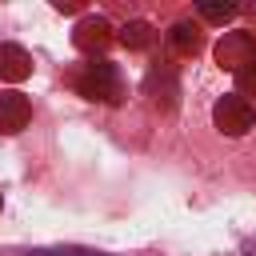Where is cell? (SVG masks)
I'll return each mask as SVG.
<instances>
[{
    "mask_svg": "<svg viewBox=\"0 0 256 256\" xmlns=\"http://www.w3.org/2000/svg\"><path fill=\"white\" fill-rule=\"evenodd\" d=\"M72 84H76V92H80L84 100H108V104L120 100V76H116V68H112L108 60L84 64V68L76 72Z\"/></svg>",
    "mask_w": 256,
    "mask_h": 256,
    "instance_id": "obj_1",
    "label": "cell"
},
{
    "mask_svg": "<svg viewBox=\"0 0 256 256\" xmlns=\"http://www.w3.org/2000/svg\"><path fill=\"white\" fill-rule=\"evenodd\" d=\"M212 124L224 132V136H244L248 128H256V108L252 100H244L240 92H228L212 104Z\"/></svg>",
    "mask_w": 256,
    "mask_h": 256,
    "instance_id": "obj_2",
    "label": "cell"
},
{
    "mask_svg": "<svg viewBox=\"0 0 256 256\" xmlns=\"http://www.w3.org/2000/svg\"><path fill=\"white\" fill-rule=\"evenodd\" d=\"M252 56H256V36H252V32H244V28L224 32V36H220V44H216V64H220V68L240 72Z\"/></svg>",
    "mask_w": 256,
    "mask_h": 256,
    "instance_id": "obj_3",
    "label": "cell"
},
{
    "mask_svg": "<svg viewBox=\"0 0 256 256\" xmlns=\"http://www.w3.org/2000/svg\"><path fill=\"white\" fill-rule=\"evenodd\" d=\"M32 116V104L24 92H0V132H20Z\"/></svg>",
    "mask_w": 256,
    "mask_h": 256,
    "instance_id": "obj_4",
    "label": "cell"
},
{
    "mask_svg": "<svg viewBox=\"0 0 256 256\" xmlns=\"http://www.w3.org/2000/svg\"><path fill=\"white\" fill-rule=\"evenodd\" d=\"M32 76V56L20 44H0V80H24Z\"/></svg>",
    "mask_w": 256,
    "mask_h": 256,
    "instance_id": "obj_5",
    "label": "cell"
},
{
    "mask_svg": "<svg viewBox=\"0 0 256 256\" xmlns=\"http://www.w3.org/2000/svg\"><path fill=\"white\" fill-rule=\"evenodd\" d=\"M168 44H172V52H176V56H192V52L200 48V28H196V24H188V20H180V24H172Z\"/></svg>",
    "mask_w": 256,
    "mask_h": 256,
    "instance_id": "obj_6",
    "label": "cell"
},
{
    "mask_svg": "<svg viewBox=\"0 0 256 256\" xmlns=\"http://www.w3.org/2000/svg\"><path fill=\"white\" fill-rule=\"evenodd\" d=\"M120 44H128V48H148V44H152V24H148V20H128V24L120 28Z\"/></svg>",
    "mask_w": 256,
    "mask_h": 256,
    "instance_id": "obj_7",
    "label": "cell"
},
{
    "mask_svg": "<svg viewBox=\"0 0 256 256\" xmlns=\"http://www.w3.org/2000/svg\"><path fill=\"white\" fill-rule=\"evenodd\" d=\"M196 12L204 20H212V24H224V20L236 16V4H212V0H204V4H196Z\"/></svg>",
    "mask_w": 256,
    "mask_h": 256,
    "instance_id": "obj_8",
    "label": "cell"
},
{
    "mask_svg": "<svg viewBox=\"0 0 256 256\" xmlns=\"http://www.w3.org/2000/svg\"><path fill=\"white\" fill-rule=\"evenodd\" d=\"M236 88H240V96H244V100H252V96H256V56L236 72Z\"/></svg>",
    "mask_w": 256,
    "mask_h": 256,
    "instance_id": "obj_9",
    "label": "cell"
},
{
    "mask_svg": "<svg viewBox=\"0 0 256 256\" xmlns=\"http://www.w3.org/2000/svg\"><path fill=\"white\" fill-rule=\"evenodd\" d=\"M36 256H108V252H88V248H60V252H36Z\"/></svg>",
    "mask_w": 256,
    "mask_h": 256,
    "instance_id": "obj_10",
    "label": "cell"
},
{
    "mask_svg": "<svg viewBox=\"0 0 256 256\" xmlns=\"http://www.w3.org/2000/svg\"><path fill=\"white\" fill-rule=\"evenodd\" d=\"M240 252H244V256H256V236H252V240H244V244H240Z\"/></svg>",
    "mask_w": 256,
    "mask_h": 256,
    "instance_id": "obj_11",
    "label": "cell"
}]
</instances>
